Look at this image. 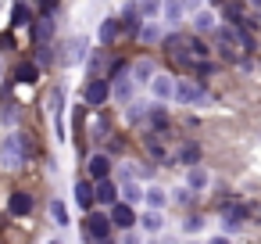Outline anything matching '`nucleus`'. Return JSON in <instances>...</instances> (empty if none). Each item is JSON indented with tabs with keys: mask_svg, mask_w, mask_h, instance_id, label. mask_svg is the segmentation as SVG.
Instances as JSON below:
<instances>
[{
	"mask_svg": "<svg viewBox=\"0 0 261 244\" xmlns=\"http://www.w3.org/2000/svg\"><path fill=\"white\" fill-rule=\"evenodd\" d=\"M0 162H4V169H22V162H25V137L22 133H11L0 144Z\"/></svg>",
	"mask_w": 261,
	"mask_h": 244,
	"instance_id": "f257e3e1",
	"label": "nucleus"
},
{
	"mask_svg": "<svg viewBox=\"0 0 261 244\" xmlns=\"http://www.w3.org/2000/svg\"><path fill=\"white\" fill-rule=\"evenodd\" d=\"M111 226H115V219H111V215H100V212H93V215L86 219V233H90L93 240H108V237H111Z\"/></svg>",
	"mask_w": 261,
	"mask_h": 244,
	"instance_id": "f03ea898",
	"label": "nucleus"
},
{
	"mask_svg": "<svg viewBox=\"0 0 261 244\" xmlns=\"http://www.w3.org/2000/svg\"><path fill=\"white\" fill-rule=\"evenodd\" d=\"M8 212H11L15 219H25V215L33 212V197H29L25 190H15V194L8 197Z\"/></svg>",
	"mask_w": 261,
	"mask_h": 244,
	"instance_id": "7ed1b4c3",
	"label": "nucleus"
},
{
	"mask_svg": "<svg viewBox=\"0 0 261 244\" xmlns=\"http://www.w3.org/2000/svg\"><path fill=\"white\" fill-rule=\"evenodd\" d=\"M150 83H154V97H158V101H172V97H179V86H175L172 76H154Z\"/></svg>",
	"mask_w": 261,
	"mask_h": 244,
	"instance_id": "20e7f679",
	"label": "nucleus"
},
{
	"mask_svg": "<svg viewBox=\"0 0 261 244\" xmlns=\"http://www.w3.org/2000/svg\"><path fill=\"white\" fill-rule=\"evenodd\" d=\"M108 94H111V86L104 83V79H93V83H86V104H104L108 101Z\"/></svg>",
	"mask_w": 261,
	"mask_h": 244,
	"instance_id": "39448f33",
	"label": "nucleus"
},
{
	"mask_svg": "<svg viewBox=\"0 0 261 244\" xmlns=\"http://www.w3.org/2000/svg\"><path fill=\"white\" fill-rule=\"evenodd\" d=\"M179 101H186V104H207V90L197 86V83H182L179 86Z\"/></svg>",
	"mask_w": 261,
	"mask_h": 244,
	"instance_id": "423d86ee",
	"label": "nucleus"
},
{
	"mask_svg": "<svg viewBox=\"0 0 261 244\" xmlns=\"http://www.w3.org/2000/svg\"><path fill=\"white\" fill-rule=\"evenodd\" d=\"M133 76H115V86H111V97L115 101H122V104H129V97H133Z\"/></svg>",
	"mask_w": 261,
	"mask_h": 244,
	"instance_id": "0eeeda50",
	"label": "nucleus"
},
{
	"mask_svg": "<svg viewBox=\"0 0 261 244\" xmlns=\"http://www.w3.org/2000/svg\"><path fill=\"white\" fill-rule=\"evenodd\" d=\"M111 219H115V226H122V230H133V223H136V212L129 208V205H111Z\"/></svg>",
	"mask_w": 261,
	"mask_h": 244,
	"instance_id": "6e6552de",
	"label": "nucleus"
},
{
	"mask_svg": "<svg viewBox=\"0 0 261 244\" xmlns=\"http://www.w3.org/2000/svg\"><path fill=\"white\" fill-rule=\"evenodd\" d=\"M243 219H247V208H243V205H229V208L222 212V226H225V230H240Z\"/></svg>",
	"mask_w": 261,
	"mask_h": 244,
	"instance_id": "1a4fd4ad",
	"label": "nucleus"
},
{
	"mask_svg": "<svg viewBox=\"0 0 261 244\" xmlns=\"http://www.w3.org/2000/svg\"><path fill=\"white\" fill-rule=\"evenodd\" d=\"M97 201L100 205H118V187L111 183V176L108 180H97Z\"/></svg>",
	"mask_w": 261,
	"mask_h": 244,
	"instance_id": "9d476101",
	"label": "nucleus"
},
{
	"mask_svg": "<svg viewBox=\"0 0 261 244\" xmlns=\"http://www.w3.org/2000/svg\"><path fill=\"white\" fill-rule=\"evenodd\" d=\"M93 201H97V187H90L86 180H79L75 183V205L79 208H93Z\"/></svg>",
	"mask_w": 261,
	"mask_h": 244,
	"instance_id": "9b49d317",
	"label": "nucleus"
},
{
	"mask_svg": "<svg viewBox=\"0 0 261 244\" xmlns=\"http://www.w3.org/2000/svg\"><path fill=\"white\" fill-rule=\"evenodd\" d=\"M90 176L93 180H108L111 176V158L108 154H93L90 158Z\"/></svg>",
	"mask_w": 261,
	"mask_h": 244,
	"instance_id": "f8f14e48",
	"label": "nucleus"
},
{
	"mask_svg": "<svg viewBox=\"0 0 261 244\" xmlns=\"http://www.w3.org/2000/svg\"><path fill=\"white\" fill-rule=\"evenodd\" d=\"M140 226H143L147 233H161V226H165V215H161V208H150V212H143Z\"/></svg>",
	"mask_w": 261,
	"mask_h": 244,
	"instance_id": "ddd939ff",
	"label": "nucleus"
},
{
	"mask_svg": "<svg viewBox=\"0 0 261 244\" xmlns=\"http://www.w3.org/2000/svg\"><path fill=\"white\" fill-rule=\"evenodd\" d=\"M186 183H190V190H204V187H207V172H204L200 165H190V176H186Z\"/></svg>",
	"mask_w": 261,
	"mask_h": 244,
	"instance_id": "4468645a",
	"label": "nucleus"
},
{
	"mask_svg": "<svg viewBox=\"0 0 261 244\" xmlns=\"http://www.w3.org/2000/svg\"><path fill=\"white\" fill-rule=\"evenodd\" d=\"M179 162H182V165H197V162H200V147H197V144H182V147H179Z\"/></svg>",
	"mask_w": 261,
	"mask_h": 244,
	"instance_id": "2eb2a0df",
	"label": "nucleus"
},
{
	"mask_svg": "<svg viewBox=\"0 0 261 244\" xmlns=\"http://www.w3.org/2000/svg\"><path fill=\"white\" fill-rule=\"evenodd\" d=\"M50 33H54V18H47V15H43V18L36 22V43H47V40H50Z\"/></svg>",
	"mask_w": 261,
	"mask_h": 244,
	"instance_id": "dca6fc26",
	"label": "nucleus"
},
{
	"mask_svg": "<svg viewBox=\"0 0 261 244\" xmlns=\"http://www.w3.org/2000/svg\"><path fill=\"white\" fill-rule=\"evenodd\" d=\"M133 79H136V83H147V79H154V65H150V61H140V65L133 69Z\"/></svg>",
	"mask_w": 261,
	"mask_h": 244,
	"instance_id": "f3484780",
	"label": "nucleus"
},
{
	"mask_svg": "<svg viewBox=\"0 0 261 244\" xmlns=\"http://www.w3.org/2000/svg\"><path fill=\"white\" fill-rule=\"evenodd\" d=\"M115 36H118V22H115V18H108V22L100 26V43H111Z\"/></svg>",
	"mask_w": 261,
	"mask_h": 244,
	"instance_id": "a211bd4d",
	"label": "nucleus"
},
{
	"mask_svg": "<svg viewBox=\"0 0 261 244\" xmlns=\"http://www.w3.org/2000/svg\"><path fill=\"white\" fill-rule=\"evenodd\" d=\"M179 15H182V4H179V0H165V18H168V22H179Z\"/></svg>",
	"mask_w": 261,
	"mask_h": 244,
	"instance_id": "6ab92c4d",
	"label": "nucleus"
},
{
	"mask_svg": "<svg viewBox=\"0 0 261 244\" xmlns=\"http://www.w3.org/2000/svg\"><path fill=\"white\" fill-rule=\"evenodd\" d=\"M147 201H150V208H161V205L168 201V194H165V190H158V187H150V190H147Z\"/></svg>",
	"mask_w": 261,
	"mask_h": 244,
	"instance_id": "aec40b11",
	"label": "nucleus"
},
{
	"mask_svg": "<svg viewBox=\"0 0 261 244\" xmlns=\"http://www.w3.org/2000/svg\"><path fill=\"white\" fill-rule=\"evenodd\" d=\"M50 219H54L58 226H65V223H68V212H65V205H61V201H54V205H50Z\"/></svg>",
	"mask_w": 261,
	"mask_h": 244,
	"instance_id": "412c9836",
	"label": "nucleus"
},
{
	"mask_svg": "<svg viewBox=\"0 0 261 244\" xmlns=\"http://www.w3.org/2000/svg\"><path fill=\"white\" fill-rule=\"evenodd\" d=\"M36 79V65H18V83H33Z\"/></svg>",
	"mask_w": 261,
	"mask_h": 244,
	"instance_id": "4be33fe9",
	"label": "nucleus"
},
{
	"mask_svg": "<svg viewBox=\"0 0 261 244\" xmlns=\"http://www.w3.org/2000/svg\"><path fill=\"white\" fill-rule=\"evenodd\" d=\"M122 194H125V201H140V197H147L136 183H129V187H122Z\"/></svg>",
	"mask_w": 261,
	"mask_h": 244,
	"instance_id": "5701e85b",
	"label": "nucleus"
},
{
	"mask_svg": "<svg viewBox=\"0 0 261 244\" xmlns=\"http://www.w3.org/2000/svg\"><path fill=\"white\" fill-rule=\"evenodd\" d=\"M182 226H186V233H200V230H204V219H200V215H190Z\"/></svg>",
	"mask_w": 261,
	"mask_h": 244,
	"instance_id": "b1692460",
	"label": "nucleus"
},
{
	"mask_svg": "<svg viewBox=\"0 0 261 244\" xmlns=\"http://www.w3.org/2000/svg\"><path fill=\"white\" fill-rule=\"evenodd\" d=\"M193 22H197V29H211V26H215V18H211L207 11H197V18H193Z\"/></svg>",
	"mask_w": 261,
	"mask_h": 244,
	"instance_id": "393cba45",
	"label": "nucleus"
},
{
	"mask_svg": "<svg viewBox=\"0 0 261 244\" xmlns=\"http://www.w3.org/2000/svg\"><path fill=\"white\" fill-rule=\"evenodd\" d=\"M15 26H25V22H33V15L25 11V8H15V18H11Z\"/></svg>",
	"mask_w": 261,
	"mask_h": 244,
	"instance_id": "a878e982",
	"label": "nucleus"
},
{
	"mask_svg": "<svg viewBox=\"0 0 261 244\" xmlns=\"http://www.w3.org/2000/svg\"><path fill=\"white\" fill-rule=\"evenodd\" d=\"M182 8H186V11H197V8H200V0H182Z\"/></svg>",
	"mask_w": 261,
	"mask_h": 244,
	"instance_id": "bb28decb",
	"label": "nucleus"
},
{
	"mask_svg": "<svg viewBox=\"0 0 261 244\" xmlns=\"http://www.w3.org/2000/svg\"><path fill=\"white\" fill-rule=\"evenodd\" d=\"M122 244H140V237H136V233H125V240H122Z\"/></svg>",
	"mask_w": 261,
	"mask_h": 244,
	"instance_id": "cd10ccee",
	"label": "nucleus"
},
{
	"mask_svg": "<svg viewBox=\"0 0 261 244\" xmlns=\"http://www.w3.org/2000/svg\"><path fill=\"white\" fill-rule=\"evenodd\" d=\"M58 8V0H43V11H54Z\"/></svg>",
	"mask_w": 261,
	"mask_h": 244,
	"instance_id": "c85d7f7f",
	"label": "nucleus"
},
{
	"mask_svg": "<svg viewBox=\"0 0 261 244\" xmlns=\"http://www.w3.org/2000/svg\"><path fill=\"white\" fill-rule=\"evenodd\" d=\"M211 244H229V240H225V237H215V240H211Z\"/></svg>",
	"mask_w": 261,
	"mask_h": 244,
	"instance_id": "c756f323",
	"label": "nucleus"
},
{
	"mask_svg": "<svg viewBox=\"0 0 261 244\" xmlns=\"http://www.w3.org/2000/svg\"><path fill=\"white\" fill-rule=\"evenodd\" d=\"M97 244H108V240H97Z\"/></svg>",
	"mask_w": 261,
	"mask_h": 244,
	"instance_id": "7c9ffc66",
	"label": "nucleus"
},
{
	"mask_svg": "<svg viewBox=\"0 0 261 244\" xmlns=\"http://www.w3.org/2000/svg\"><path fill=\"white\" fill-rule=\"evenodd\" d=\"M50 244H61V240H50Z\"/></svg>",
	"mask_w": 261,
	"mask_h": 244,
	"instance_id": "2f4dec72",
	"label": "nucleus"
}]
</instances>
